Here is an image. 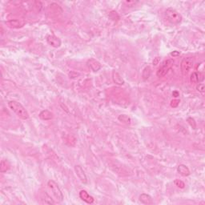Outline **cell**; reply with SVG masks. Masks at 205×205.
<instances>
[{"label": "cell", "mask_w": 205, "mask_h": 205, "mask_svg": "<svg viewBox=\"0 0 205 205\" xmlns=\"http://www.w3.org/2000/svg\"><path fill=\"white\" fill-rule=\"evenodd\" d=\"M203 80V74L201 72L195 71L192 73L190 77V81L192 83H199Z\"/></svg>", "instance_id": "11"}, {"label": "cell", "mask_w": 205, "mask_h": 205, "mask_svg": "<svg viewBox=\"0 0 205 205\" xmlns=\"http://www.w3.org/2000/svg\"><path fill=\"white\" fill-rule=\"evenodd\" d=\"M179 92L178 91H173V93H172V95L175 97V98H177L178 96H179Z\"/></svg>", "instance_id": "26"}, {"label": "cell", "mask_w": 205, "mask_h": 205, "mask_svg": "<svg viewBox=\"0 0 205 205\" xmlns=\"http://www.w3.org/2000/svg\"><path fill=\"white\" fill-rule=\"evenodd\" d=\"M80 198L83 201L86 202L87 203H89V204H91V203H94L95 200L94 198L92 197L91 196H90L88 192H87L86 190H81L80 192Z\"/></svg>", "instance_id": "9"}, {"label": "cell", "mask_w": 205, "mask_h": 205, "mask_svg": "<svg viewBox=\"0 0 205 205\" xmlns=\"http://www.w3.org/2000/svg\"><path fill=\"white\" fill-rule=\"evenodd\" d=\"M112 80L113 81H114V83L118 84V85H124V83H125L122 76H120L119 72L115 71H112Z\"/></svg>", "instance_id": "12"}, {"label": "cell", "mask_w": 205, "mask_h": 205, "mask_svg": "<svg viewBox=\"0 0 205 205\" xmlns=\"http://www.w3.org/2000/svg\"><path fill=\"white\" fill-rule=\"evenodd\" d=\"M75 172H76V175H77L78 178L80 179V181L83 183H87L88 182V179H87V175H86L85 172L83 169L80 165H76L75 166Z\"/></svg>", "instance_id": "6"}, {"label": "cell", "mask_w": 205, "mask_h": 205, "mask_svg": "<svg viewBox=\"0 0 205 205\" xmlns=\"http://www.w3.org/2000/svg\"><path fill=\"white\" fill-rule=\"evenodd\" d=\"M179 51H173V52H171L170 53V55L172 56H173V57H176V56H179Z\"/></svg>", "instance_id": "25"}, {"label": "cell", "mask_w": 205, "mask_h": 205, "mask_svg": "<svg viewBox=\"0 0 205 205\" xmlns=\"http://www.w3.org/2000/svg\"><path fill=\"white\" fill-rule=\"evenodd\" d=\"M177 172L179 174H180L182 176H188L190 175V170L189 168L184 164H179L177 167Z\"/></svg>", "instance_id": "13"}, {"label": "cell", "mask_w": 205, "mask_h": 205, "mask_svg": "<svg viewBox=\"0 0 205 205\" xmlns=\"http://www.w3.org/2000/svg\"><path fill=\"white\" fill-rule=\"evenodd\" d=\"M8 106H9L10 109L14 111L19 118L22 119V120H27L29 118V114H28L26 108L19 102L13 101V100L9 101Z\"/></svg>", "instance_id": "1"}, {"label": "cell", "mask_w": 205, "mask_h": 205, "mask_svg": "<svg viewBox=\"0 0 205 205\" xmlns=\"http://www.w3.org/2000/svg\"><path fill=\"white\" fill-rule=\"evenodd\" d=\"M46 41L47 43L51 45L53 47H59L61 46V40L59 39V38H58L57 36L54 35H48L46 37Z\"/></svg>", "instance_id": "8"}, {"label": "cell", "mask_w": 205, "mask_h": 205, "mask_svg": "<svg viewBox=\"0 0 205 205\" xmlns=\"http://www.w3.org/2000/svg\"><path fill=\"white\" fill-rule=\"evenodd\" d=\"M196 90L200 93H201L202 95L204 94L205 91V87L203 83H198L197 86H196Z\"/></svg>", "instance_id": "19"}, {"label": "cell", "mask_w": 205, "mask_h": 205, "mask_svg": "<svg viewBox=\"0 0 205 205\" xmlns=\"http://www.w3.org/2000/svg\"><path fill=\"white\" fill-rule=\"evenodd\" d=\"M174 183L176 184V186H177L178 188H185V183L184 182L182 181V180H180V179H176L175 181H174Z\"/></svg>", "instance_id": "20"}, {"label": "cell", "mask_w": 205, "mask_h": 205, "mask_svg": "<svg viewBox=\"0 0 205 205\" xmlns=\"http://www.w3.org/2000/svg\"><path fill=\"white\" fill-rule=\"evenodd\" d=\"M194 59L192 57H186L183 59L180 63V69L183 75L187 74L194 66Z\"/></svg>", "instance_id": "5"}, {"label": "cell", "mask_w": 205, "mask_h": 205, "mask_svg": "<svg viewBox=\"0 0 205 205\" xmlns=\"http://www.w3.org/2000/svg\"><path fill=\"white\" fill-rule=\"evenodd\" d=\"M188 122L189 124H190V125L192 126V128H193V129H196V122H195L194 119L188 118Z\"/></svg>", "instance_id": "21"}, {"label": "cell", "mask_w": 205, "mask_h": 205, "mask_svg": "<svg viewBox=\"0 0 205 205\" xmlns=\"http://www.w3.org/2000/svg\"><path fill=\"white\" fill-rule=\"evenodd\" d=\"M151 74H152V69H151V67H150L149 66H147V67H144V69L143 70L142 72L143 79H144V80H148V78L150 77V76H151Z\"/></svg>", "instance_id": "16"}, {"label": "cell", "mask_w": 205, "mask_h": 205, "mask_svg": "<svg viewBox=\"0 0 205 205\" xmlns=\"http://www.w3.org/2000/svg\"><path fill=\"white\" fill-rule=\"evenodd\" d=\"M39 118L43 120H50L53 118V114L48 110H43L39 115Z\"/></svg>", "instance_id": "15"}, {"label": "cell", "mask_w": 205, "mask_h": 205, "mask_svg": "<svg viewBox=\"0 0 205 205\" xmlns=\"http://www.w3.org/2000/svg\"><path fill=\"white\" fill-rule=\"evenodd\" d=\"M174 64V60L172 59H166L164 61L161 63V66L158 69L157 72H156V76L159 78L164 77L167 74H168V71L172 68V67Z\"/></svg>", "instance_id": "3"}, {"label": "cell", "mask_w": 205, "mask_h": 205, "mask_svg": "<svg viewBox=\"0 0 205 205\" xmlns=\"http://www.w3.org/2000/svg\"><path fill=\"white\" fill-rule=\"evenodd\" d=\"M25 23H26V22L23 19H12V20L6 22V24L8 27L13 28V29L22 27L25 25Z\"/></svg>", "instance_id": "7"}, {"label": "cell", "mask_w": 205, "mask_h": 205, "mask_svg": "<svg viewBox=\"0 0 205 205\" xmlns=\"http://www.w3.org/2000/svg\"><path fill=\"white\" fill-rule=\"evenodd\" d=\"M139 201L141 203H144V204H152L153 203V200H152V196H150V195L146 194V193H143L139 196Z\"/></svg>", "instance_id": "14"}, {"label": "cell", "mask_w": 205, "mask_h": 205, "mask_svg": "<svg viewBox=\"0 0 205 205\" xmlns=\"http://www.w3.org/2000/svg\"><path fill=\"white\" fill-rule=\"evenodd\" d=\"M47 186L48 188H50V190L51 191L52 194L53 196L56 197V200L58 201L62 202L63 200V192H61L60 188H59V187L58 186L57 183L56 182L54 181V180H49L47 182Z\"/></svg>", "instance_id": "4"}, {"label": "cell", "mask_w": 205, "mask_h": 205, "mask_svg": "<svg viewBox=\"0 0 205 205\" xmlns=\"http://www.w3.org/2000/svg\"><path fill=\"white\" fill-rule=\"evenodd\" d=\"M136 2H135V1H125V2H124V3L127 4L128 7H131L132 5H135Z\"/></svg>", "instance_id": "23"}, {"label": "cell", "mask_w": 205, "mask_h": 205, "mask_svg": "<svg viewBox=\"0 0 205 205\" xmlns=\"http://www.w3.org/2000/svg\"><path fill=\"white\" fill-rule=\"evenodd\" d=\"M118 120H120V122H122L126 124H130L131 122V118H130L128 115H119Z\"/></svg>", "instance_id": "18"}, {"label": "cell", "mask_w": 205, "mask_h": 205, "mask_svg": "<svg viewBox=\"0 0 205 205\" xmlns=\"http://www.w3.org/2000/svg\"><path fill=\"white\" fill-rule=\"evenodd\" d=\"M10 168V164L9 163L7 162L5 159H2L1 161V164H0V172L3 173V172H6L7 171L9 170Z\"/></svg>", "instance_id": "17"}, {"label": "cell", "mask_w": 205, "mask_h": 205, "mask_svg": "<svg viewBox=\"0 0 205 205\" xmlns=\"http://www.w3.org/2000/svg\"><path fill=\"white\" fill-rule=\"evenodd\" d=\"M179 104V100H173L171 102V107H177L178 105Z\"/></svg>", "instance_id": "22"}, {"label": "cell", "mask_w": 205, "mask_h": 205, "mask_svg": "<svg viewBox=\"0 0 205 205\" xmlns=\"http://www.w3.org/2000/svg\"><path fill=\"white\" fill-rule=\"evenodd\" d=\"M88 67L93 71H98L101 69V63L95 59H90L87 62Z\"/></svg>", "instance_id": "10"}, {"label": "cell", "mask_w": 205, "mask_h": 205, "mask_svg": "<svg viewBox=\"0 0 205 205\" xmlns=\"http://www.w3.org/2000/svg\"><path fill=\"white\" fill-rule=\"evenodd\" d=\"M165 17H166L168 22H170L171 23L174 24V25L179 24L182 22V19H183L181 14L172 7L168 8L165 11Z\"/></svg>", "instance_id": "2"}, {"label": "cell", "mask_w": 205, "mask_h": 205, "mask_svg": "<svg viewBox=\"0 0 205 205\" xmlns=\"http://www.w3.org/2000/svg\"><path fill=\"white\" fill-rule=\"evenodd\" d=\"M159 60H160L159 57L155 58V59H154V60H153V65H154V66H156V65L159 64Z\"/></svg>", "instance_id": "24"}]
</instances>
